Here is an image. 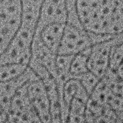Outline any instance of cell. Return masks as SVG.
Wrapping results in <instances>:
<instances>
[{
	"label": "cell",
	"mask_w": 123,
	"mask_h": 123,
	"mask_svg": "<svg viewBox=\"0 0 123 123\" xmlns=\"http://www.w3.org/2000/svg\"><path fill=\"white\" fill-rule=\"evenodd\" d=\"M35 33L20 26L7 49L0 56V64L13 63L28 65Z\"/></svg>",
	"instance_id": "1"
},
{
	"label": "cell",
	"mask_w": 123,
	"mask_h": 123,
	"mask_svg": "<svg viewBox=\"0 0 123 123\" xmlns=\"http://www.w3.org/2000/svg\"><path fill=\"white\" fill-rule=\"evenodd\" d=\"M29 82L21 87L11 100L7 111V122L40 123L27 96V86Z\"/></svg>",
	"instance_id": "2"
},
{
	"label": "cell",
	"mask_w": 123,
	"mask_h": 123,
	"mask_svg": "<svg viewBox=\"0 0 123 123\" xmlns=\"http://www.w3.org/2000/svg\"><path fill=\"white\" fill-rule=\"evenodd\" d=\"M91 45L87 31L66 24L57 54L73 56L89 48Z\"/></svg>",
	"instance_id": "3"
},
{
	"label": "cell",
	"mask_w": 123,
	"mask_h": 123,
	"mask_svg": "<svg viewBox=\"0 0 123 123\" xmlns=\"http://www.w3.org/2000/svg\"><path fill=\"white\" fill-rule=\"evenodd\" d=\"M121 42H123V34L110 40L92 45L88 58V70L101 79L108 69L112 46Z\"/></svg>",
	"instance_id": "4"
},
{
	"label": "cell",
	"mask_w": 123,
	"mask_h": 123,
	"mask_svg": "<svg viewBox=\"0 0 123 123\" xmlns=\"http://www.w3.org/2000/svg\"><path fill=\"white\" fill-rule=\"evenodd\" d=\"M27 94L40 122H51L50 101L45 87L39 78L28 84Z\"/></svg>",
	"instance_id": "5"
},
{
	"label": "cell",
	"mask_w": 123,
	"mask_h": 123,
	"mask_svg": "<svg viewBox=\"0 0 123 123\" xmlns=\"http://www.w3.org/2000/svg\"><path fill=\"white\" fill-rule=\"evenodd\" d=\"M67 20L66 0H43L35 31L51 24H66Z\"/></svg>",
	"instance_id": "6"
},
{
	"label": "cell",
	"mask_w": 123,
	"mask_h": 123,
	"mask_svg": "<svg viewBox=\"0 0 123 123\" xmlns=\"http://www.w3.org/2000/svg\"><path fill=\"white\" fill-rule=\"evenodd\" d=\"M37 78H38L37 76L28 66L20 75L12 80L0 83V105L7 112L11 100L18 89L26 83Z\"/></svg>",
	"instance_id": "7"
},
{
	"label": "cell",
	"mask_w": 123,
	"mask_h": 123,
	"mask_svg": "<svg viewBox=\"0 0 123 123\" xmlns=\"http://www.w3.org/2000/svg\"><path fill=\"white\" fill-rule=\"evenodd\" d=\"M57 55L51 52L42 42L37 34L35 33L30 61H34L46 67L54 77Z\"/></svg>",
	"instance_id": "8"
},
{
	"label": "cell",
	"mask_w": 123,
	"mask_h": 123,
	"mask_svg": "<svg viewBox=\"0 0 123 123\" xmlns=\"http://www.w3.org/2000/svg\"><path fill=\"white\" fill-rule=\"evenodd\" d=\"M65 24H51L35 31L42 42L53 53L57 54Z\"/></svg>",
	"instance_id": "9"
},
{
	"label": "cell",
	"mask_w": 123,
	"mask_h": 123,
	"mask_svg": "<svg viewBox=\"0 0 123 123\" xmlns=\"http://www.w3.org/2000/svg\"><path fill=\"white\" fill-rule=\"evenodd\" d=\"M39 79L45 87L50 101L51 122H61V100L55 79L50 74Z\"/></svg>",
	"instance_id": "10"
},
{
	"label": "cell",
	"mask_w": 123,
	"mask_h": 123,
	"mask_svg": "<svg viewBox=\"0 0 123 123\" xmlns=\"http://www.w3.org/2000/svg\"><path fill=\"white\" fill-rule=\"evenodd\" d=\"M84 93L87 92L78 79L71 78L65 83L61 99V122H66L69 106L73 97Z\"/></svg>",
	"instance_id": "11"
},
{
	"label": "cell",
	"mask_w": 123,
	"mask_h": 123,
	"mask_svg": "<svg viewBox=\"0 0 123 123\" xmlns=\"http://www.w3.org/2000/svg\"><path fill=\"white\" fill-rule=\"evenodd\" d=\"M87 93L75 96L69 106L66 122H85L86 103L88 98Z\"/></svg>",
	"instance_id": "12"
},
{
	"label": "cell",
	"mask_w": 123,
	"mask_h": 123,
	"mask_svg": "<svg viewBox=\"0 0 123 123\" xmlns=\"http://www.w3.org/2000/svg\"><path fill=\"white\" fill-rule=\"evenodd\" d=\"M43 0H23L22 23L30 27L35 28L39 20Z\"/></svg>",
	"instance_id": "13"
},
{
	"label": "cell",
	"mask_w": 123,
	"mask_h": 123,
	"mask_svg": "<svg viewBox=\"0 0 123 123\" xmlns=\"http://www.w3.org/2000/svg\"><path fill=\"white\" fill-rule=\"evenodd\" d=\"M90 47L73 56L70 67L71 78L77 79L80 75L89 71L87 63Z\"/></svg>",
	"instance_id": "14"
},
{
	"label": "cell",
	"mask_w": 123,
	"mask_h": 123,
	"mask_svg": "<svg viewBox=\"0 0 123 123\" xmlns=\"http://www.w3.org/2000/svg\"><path fill=\"white\" fill-rule=\"evenodd\" d=\"M28 65L22 64L6 63L0 64V83L12 80L22 74Z\"/></svg>",
	"instance_id": "15"
},
{
	"label": "cell",
	"mask_w": 123,
	"mask_h": 123,
	"mask_svg": "<svg viewBox=\"0 0 123 123\" xmlns=\"http://www.w3.org/2000/svg\"><path fill=\"white\" fill-rule=\"evenodd\" d=\"M123 42L114 45L111 51L108 69L123 76Z\"/></svg>",
	"instance_id": "16"
},
{
	"label": "cell",
	"mask_w": 123,
	"mask_h": 123,
	"mask_svg": "<svg viewBox=\"0 0 123 123\" xmlns=\"http://www.w3.org/2000/svg\"><path fill=\"white\" fill-rule=\"evenodd\" d=\"M77 79L88 96L91 94L100 80V78L89 71L80 75Z\"/></svg>",
	"instance_id": "17"
},
{
	"label": "cell",
	"mask_w": 123,
	"mask_h": 123,
	"mask_svg": "<svg viewBox=\"0 0 123 123\" xmlns=\"http://www.w3.org/2000/svg\"><path fill=\"white\" fill-rule=\"evenodd\" d=\"M66 0L67 11V20L66 24L76 27L83 28L80 23L77 12L76 5L78 0Z\"/></svg>",
	"instance_id": "18"
},
{
	"label": "cell",
	"mask_w": 123,
	"mask_h": 123,
	"mask_svg": "<svg viewBox=\"0 0 123 123\" xmlns=\"http://www.w3.org/2000/svg\"><path fill=\"white\" fill-rule=\"evenodd\" d=\"M7 113L5 109L0 105V123L7 122Z\"/></svg>",
	"instance_id": "19"
}]
</instances>
